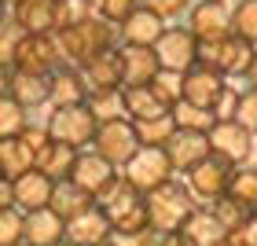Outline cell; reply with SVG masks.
<instances>
[{"label": "cell", "instance_id": "6da1fadb", "mask_svg": "<svg viewBox=\"0 0 257 246\" xmlns=\"http://www.w3.org/2000/svg\"><path fill=\"white\" fill-rule=\"evenodd\" d=\"M96 206L110 217V228L114 231H144V228H151L144 195L121 177V169L114 173V180L96 195Z\"/></svg>", "mask_w": 257, "mask_h": 246}, {"label": "cell", "instance_id": "7a4b0ae2", "mask_svg": "<svg viewBox=\"0 0 257 246\" xmlns=\"http://www.w3.org/2000/svg\"><path fill=\"white\" fill-rule=\"evenodd\" d=\"M55 33H59L63 59L74 63V66H85L92 55H99V52L114 48V44H121L118 41V26H110V22L99 19V15L77 22V26H70V30H55Z\"/></svg>", "mask_w": 257, "mask_h": 246}, {"label": "cell", "instance_id": "3957f363", "mask_svg": "<svg viewBox=\"0 0 257 246\" xmlns=\"http://www.w3.org/2000/svg\"><path fill=\"white\" fill-rule=\"evenodd\" d=\"M144 202H147V220H151V228H155L158 235H166V231H180V224L188 220V213L195 209V195L188 191V184L166 180L162 187L147 191Z\"/></svg>", "mask_w": 257, "mask_h": 246}, {"label": "cell", "instance_id": "277c9868", "mask_svg": "<svg viewBox=\"0 0 257 246\" xmlns=\"http://www.w3.org/2000/svg\"><path fill=\"white\" fill-rule=\"evenodd\" d=\"M253 55H257V44H250L246 37H239V33H228V37H220V41L198 44V63L213 66L217 74H224V77H246Z\"/></svg>", "mask_w": 257, "mask_h": 246}, {"label": "cell", "instance_id": "5b68a950", "mask_svg": "<svg viewBox=\"0 0 257 246\" xmlns=\"http://www.w3.org/2000/svg\"><path fill=\"white\" fill-rule=\"evenodd\" d=\"M96 114L88 110V103H63V107H52L48 114V133L52 140H59V144H70L77 151L92 147V140H96Z\"/></svg>", "mask_w": 257, "mask_h": 246}, {"label": "cell", "instance_id": "8992f818", "mask_svg": "<svg viewBox=\"0 0 257 246\" xmlns=\"http://www.w3.org/2000/svg\"><path fill=\"white\" fill-rule=\"evenodd\" d=\"M66 59L59 48V33H26L11 55V70H30V74H55Z\"/></svg>", "mask_w": 257, "mask_h": 246}, {"label": "cell", "instance_id": "52a82bcc", "mask_svg": "<svg viewBox=\"0 0 257 246\" xmlns=\"http://www.w3.org/2000/svg\"><path fill=\"white\" fill-rule=\"evenodd\" d=\"M173 173L177 169H173L166 147H140L121 166V177L133 184L140 195H147V191H155V187H162L166 180H173Z\"/></svg>", "mask_w": 257, "mask_h": 246}, {"label": "cell", "instance_id": "ba28073f", "mask_svg": "<svg viewBox=\"0 0 257 246\" xmlns=\"http://www.w3.org/2000/svg\"><path fill=\"white\" fill-rule=\"evenodd\" d=\"M92 151H99L103 158L110 162L114 169H121L128 158L140 151V136H136V125L128 118H114V121H103L96 129V140H92Z\"/></svg>", "mask_w": 257, "mask_h": 246}, {"label": "cell", "instance_id": "9c48e42d", "mask_svg": "<svg viewBox=\"0 0 257 246\" xmlns=\"http://www.w3.org/2000/svg\"><path fill=\"white\" fill-rule=\"evenodd\" d=\"M206 136H209V151L217 158L231 162V166H246L253 155V133L246 125H239L235 118H217Z\"/></svg>", "mask_w": 257, "mask_h": 246}, {"label": "cell", "instance_id": "30bf717a", "mask_svg": "<svg viewBox=\"0 0 257 246\" xmlns=\"http://www.w3.org/2000/svg\"><path fill=\"white\" fill-rule=\"evenodd\" d=\"M155 55L162 70H173V74H184L198 63V41L188 26H166L162 37L155 41Z\"/></svg>", "mask_w": 257, "mask_h": 246}, {"label": "cell", "instance_id": "8fae6325", "mask_svg": "<svg viewBox=\"0 0 257 246\" xmlns=\"http://www.w3.org/2000/svg\"><path fill=\"white\" fill-rule=\"evenodd\" d=\"M231 162L224 158H217V155H209L202 158L195 169H188L184 177H188V191L195 195V202H217L220 195H228V180H231Z\"/></svg>", "mask_w": 257, "mask_h": 246}, {"label": "cell", "instance_id": "7c38bea8", "mask_svg": "<svg viewBox=\"0 0 257 246\" xmlns=\"http://www.w3.org/2000/svg\"><path fill=\"white\" fill-rule=\"evenodd\" d=\"M188 30L195 33L198 44L228 37V33H231V11H228V4H220V0H195L191 11H188Z\"/></svg>", "mask_w": 257, "mask_h": 246}, {"label": "cell", "instance_id": "4fadbf2b", "mask_svg": "<svg viewBox=\"0 0 257 246\" xmlns=\"http://www.w3.org/2000/svg\"><path fill=\"white\" fill-rule=\"evenodd\" d=\"M224 88H228V77L217 74L206 63H195L191 70H184V99L188 103H198V107L213 110L217 99L224 96Z\"/></svg>", "mask_w": 257, "mask_h": 246}, {"label": "cell", "instance_id": "5bb4252c", "mask_svg": "<svg viewBox=\"0 0 257 246\" xmlns=\"http://www.w3.org/2000/svg\"><path fill=\"white\" fill-rule=\"evenodd\" d=\"M114 173H118V169H114L110 162L99 155V151L85 147V151H77V158H74V169H70V184H77L81 191H88L92 198H96L103 187L114 180Z\"/></svg>", "mask_w": 257, "mask_h": 246}, {"label": "cell", "instance_id": "9a60e30c", "mask_svg": "<svg viewBox=\"0 0 257 246\" xmlns=\"http://www.w3.org/2000/svg\"><path fill=\"white\" fill-rule=\"evenodd\" d=\"M166 26H169V22L162 19L158 11H151L147 4H140L133 15L118 26V41L121 44H140V48H155V41L162 37Z\"/></svg>", "mask_w": 257, "mask_h": 246}, {"label": "cell", "instance_id": "2e32d148", "mask_svg": "<svg viewBox=\"0 0 257 246\" xmlns=\"http://www.w3.org/2000/svg\"><path fill=\"white\" fill-rule=\"evenodd\" d=\"M110 235H114L110 217L103 213L99 206H92V209H85V213H77L74 220H66V231H63V239L74 242V246H99Z\"/></svg>", "mask_w": 257, "mask_h": 246}, {"label": "cell", "instance_id": "e0dca14e", "mask_svg": "<svg viewBox=\"0 0 257 246\" xmlns=\"http://www.w3.org/2000/svg\"><path fill=\"white\" fill-rule=\"evenodd\" d=\"M166 155H169V162H173V169H177V173H188V169H195L202 158H209L213 151H209V136H206V133H188V129H177L173 140L166 144Z\"/></svg>", "mask_w": 257, "mask_h": 246}, {"label": "cell", "instance_id": "ac0fdd59", "mask_svg": "<svg viewBox=\"0 0 257 246\" xmlns=\"http://www.w3.org/2000/svg\"><path fill=\"white\" fill-rule=\"evenodd\" d=\"M180 231L191 246H228V228L217 220V213L209 206H195L188 220L180 224Z\"/></svg>", "mask_w": 257, "mask_h": 246}, {"label": "cell", "instance_id": "d6986e66", "mask_svg": "<svg viewBox=\"0 0 257 246\" xmlns=\"http://www.w3.org/2000/svg\"><path fill=\"white\" fill-rule=\"evenodd\" d=\"M8 96H15L26 110L48 107V103H52V74H30V70H11Z\"/></svg>", "mask_w": 257, "mask_h": 246}, {"label": "cell", "instance_id": "ffe728a7", "mask_svg": "<svg viewBox=\"0 0 257 246\" xmlns=\"http://www.w3.org/2000/svg\"><path fill=\"white\" fill-rule=\"evenodd\" d=\"M52 191H55V180L48 177V173H41L37 166L15 177V206L22 209V213L48 206L52 202Z\"/></svg>", "mask_w": 257, "mask_h": 246}, {"label": "cell", "instance_id": "44dd1931", "mask_svg": "<svg viewBox=\"0 0 257 246\" xmlns=\"http://www.w3.org/2000/svg\"><path fill=\"white\" fill-rule=\"evenodd\" d=\"M158 70H162V66H158L155 48L121 44V88H125V85H151Z\"/></svg>", "mask_w": 257, "mask_h": 246}, {"label": "cell", "instance_id": "7402d4cb", "mask_svg": "<svg viewBox=\"0 0 257 246\" xmlns=\"http://www.w3.org/2000/svg\"><path fill=\"white\" fill-rule=\"evenodd\" d=\"M88 77L85 70L74 63H63L52 74V107H63V103H85L88 99Z\"/></svg>", "mask_w": 257, "mask_h": 246}, {"label": "cell", "instance_id": "603a6c76", "mask_svg": "<svg viewBox=\"0 0 257 246\" xmlns=\"http://www.w3.org/2000/svg\"><path fill=\"white\" fill-rule=\"evenodd\" d=\"M63 231H66V220L52 206H41V209L26 213V242L30 246H55L63 239Z\"/></svg>", "mask_w": 257, "mask_h": 246}, {"label": "cell", "instance_id": "cb8c5ba5", "mask_svg": "<svg viewBox=\"0 0 257 246\" xmlns=\"http://www.w3.org/2000/svg\"><path fill=\"white\" fill-rule=\"evenodd\" d=\"M11 19L26 33H52L55 30V0H15Z\"/></svg>", "mask_w": 257, "mask_h": 246}, {"label": "cell", "instance_id": "d4e9b609", "mask_svg": "<svg viewBox=\"0 0 257 246\" xmlns=\"http://www.w3.org/2000/svg\"><path fill=\"white\" fill-rule=\"evenodd\" d=\"M81 70H85V77H88L92 88H121V44L92 55Z\"/></svg>", "mask_w": 257, "mask_h": 246}, {"label": "cell", "instance_id": "484cf974", "mask_svg": "<svg viewBox=\"0 0 257 246\" xmlns=\"http://www.w3.org/2000/svg\"><path fill=\"white\" fill-rule=\"evenodd\" d=\"M121 96H125V118L128 121H147V118H158V114H169V107L155 96L151 85H125Z\"/></svg>", "mask_w": 257, "mask_h": 246}, {"label": "cell", "instance_id": "4316f807", "mask_svg": "<svg viewBox=\"0 0 257 246\" xmlns=\"http://www.w3.org/2000/svg\"><path fill=\"white\" fill-rule=\"evenodd\" d=\"M48 206H52L63 220H74L77 213H85V209L96 206V198H92L88 191H81L77 184H70V180H55V191H52V202H48Z\"/></svg>", "mask_w": 257, "mask_h": 246}, {"label": "cell", "instance_id": "83f0119b", "mask_svg": "<svg viewBox=\"0 0 257 246\" xmlns=\"http://www.w3.org/2000/svg\"><path fill=\"white\" fill-rule=\"evenodd\" d=\"M74 158H77V147H70V144H59V140H52L48 147L37 155V166L41 173H48L52 180H70V169H74Z\"/></svg>", "mask_w": 257, "mask_h": 246}, {"label": "cell", "instance_id": "f1b7e54d", "mask_svg": "<svg viewBox=\"0 0 257 246\" xmlns=\"http://www.w3.org/2000/svg\"><path fill=\"white\" fill-rule=\"evenodd\" d=\"M88 110L96 114V121H114V118H125V96L121 88H88Z\"/></svg>", "mask_w": 257, "mask_h": 246}, {"label": "cell", "instance_id": "f546056e", "mask_svg": "<svg viewBox=\"0 0 257 246\" xmlns=\"http://www.w3.org/2000/svg\"><path fill=\"white\" fill-rule=\"evenodd\" d=\"M136 125V136H140V147H166L173 133H177V121L173 114H158V118H147V121H133Z\"/></svg>", "mask_w": 257, "mask_h": 246}, {"label": "cell", "instance_id": "4dcf8cb0", "mask_svg": "<svg viewBox=\"0 0 257 246\" xmlns=\"http://www.w3.org/2000/svg\"><path fill=\"white\" fill-rule=\"evenodd\" d=\"M26 169H33V158H30L26 144H22L19 136H8V140H0V173L15 180L19 173H26Z\"/></svg>", "mask_w": 257, "mask_h": 246}, {"label": "cell", "instance_id": "1f68e13d", "mask_svg": "<svg viewBox=\"0 0 257 246\" xmlns=\"http://www.w3.org/2000/svg\"><path fill=\"white\" fill-rule=\"evenodd\" d=\"M169 114H173V121H177V129H188V133H209L213 121H217L213 110L198 107V103H188V99H180Z\"/></svg>", "mask_w": 257, "mask_h": 246}, {"label": "cell", "instance_id": "d6a6232c", "mask_svg": "<svg viewBox=\"0 0 257 246\" xmlns=\"http://www.w3.org/2000/svg\"><path fill=\"white\" fill-rule=\"evenodd\" d=\"M228 195L257 213V166H235V169H231Z\"/></svg>", "mask_w": 257, "mask_h": 246}, {"label": "cell", "instance_id": "836d02e7", "mask_svg": "<svg viewBox=\"0 0 257 246\" xmlns=\"http://www.w3.org/2000/svg\"><path fill=\"white\" fill-rule=\"evenodd\" d=\"M26 125H30V110L15 96H0V140L19 136Z\"/></svg>", "mask_w": 257, "mask_h": 246}, {"label": "cell", "instance_id": "e575fe53", "mask_svg": "<svg viewBox=\"0 0 257 246\" xmlns=\"http://www.w3.org/2000/svg\"><path fill=\"white\" fill-rule=\"evenodd\" d=\"M26 242V213L19 206L0 209V246H22Z\"/></svg>", "mask_w": 257, "mask_h": 246}, {"label": "cell", "instance_id": "d590c367", "mask_svg": "<svg viewBox=\"0 0 257 246\" xmlns=\"http://www.w3.org/2000/svg\"><path fill=\"white\" fill-rule=\"evenodd\" d=\"M151 88H155V96H158V99L173 110V107H177V103L184 99V74H173V70H158L155 81H151Z\"/></svg>", "mask_w": 257, "mask_h": 246}, {"label": "cell", "instance_id": "8d00e7d4", "mask_svg": "<svg viewBox=\"0 0 257 246\" xmlns=\"http://www.w3.org/2000/svg\"><path fill=\"white\" fill-rule=\"evenodd\" d=\"M92 15V0H55V30H70Z\"/></svg>", "mask_w": 257, "mask_h": 246}, {"label": "cell", "instance_id": "74e56055", "mask_svg": "<svg viewBox=\"0 0 257 246\" xmlns=\"http://www.w3.org/2000/svg\"><path fill=\"white\" fill-rule=\"evenodd\" d=\"M231 33H239L250 44H257V0H239L231 8Z\"/></svg>", "mask_w": 257, "mask_h": 246}, {"label": "cell", "instance_id": "f35d334b", "mask_svg": "<svg viewBox=\"0 0 257 246\" xmlns=\"http://www.w3.org/2000/svg\"><path fill=\"white\" fill-rule=\"evenodd\" d=\"M209 209L217 213V220H220V224H224L228 231H235V228L242 224V220H246V217L253 213V209H246L242 202H235L231 195H220L217 202H209Z\"/></svg>", "mask_w": 257, "mask_h": 246}, {"label": "cell", "instance_id": "ab89813d", "mask_svg": "<svg viewBox=\"0 0 257 246\" xmlns=\"http://www.w3.org/2000/svg\"><path fill=\"white\" fill-rule=\"evenodd\" d=\"M136 8H140V0H92V11L99 19H107L110 26H121Z\"/></svg>", "mask_w": 257, "mask_h": 246}, {"label": "cell", "instance_id": "60d3db41", "mask_svg": "<svg viewBox=\"0 0 257 246\" xmlns=\"http://www.w3.org/2000/svg\"><path fill=\"white\" fill-rule=\"evenodd\" d=\"M235 121L239 125H246L250 133L257 136V88L253 85H246L239 92V103H235Z\"/></svg>", "mask_w": 257, "mask_h": 246}, {"label": "cell", "instance_id": "b9f144b4", "mask_svg": "<svg viewBox=\"0 0 257 246\" xmlns=\"http://www.w3.org/2000/svg\"><path fill=\"white\" fill-rule=\"evenodd\" d=\"M22 37H26V30H22L15 19L0 22V59H4V63H11V55H15V48H19Z\"/></svg>", "mask_w": 257, "mask_h": 246}, {"label": "cell", "instance_id": "7bdbcfd3", "mask_svg": "<svg viewBox=\"0 0 257 246\" xmlns=\"http://www.w3.org/2000/svg\"><path fill=\"white\" fill-rule=\"evenodd\" d=\"M19 140H22V144H26V151H30V158L33 162H37V155H41V151L44 147H48L52 144V133H48V125H26V129H22V133H19Z\"/></svg>", "mask_w": 257, "mask_h": 246}, {"label": "cell", "instance_id": "ee69618b", "mask_svg": "<svg viewBox=\"0 0 257 246\" xmlns=\"http://www.w3.org/2000/svg\"><path fill=\"white\" fill-rule=\"evenodd\" d=\"M140 4H147L151 11H158L166 22H173V19H180V15H188L191 11V4L195 0H140Z\"/></svg>", "mask_w": 257, "mask_h": 246}, {"label": "cell", "instance_id": "f6af8a7d", "mask_svg": "<svg viewBox=\"0 0 257 246\" xmlns=\"http://www.w3.org/2000/svg\"><path fill=\"white\" fill-rule=\"evenodd\" d=\"M110 242L114 246H155L158 242V231L155 228H144V231H114Z\"/></svg>", "mask_w": 257, "mask_h": 246}, {"label": "cell", "instance_id": "bcb514c9", "mask_svg": "<svg viewBox=\"0 0 257 246\" xmlns=\"http://www.w3.org/2000/svg\"><path fill=\"white\" fill-rule=\"evenodd\" d=\"M228 246H257V213H250L235 231H228Z\"/></svg>", "mask_w": 257, "mask_h": 246}, {"label": "cell", "instance_id": "7dc6e473", "mask_svg": "<svg viewBox=\"0 0 257 246\" xmlns=\"http://www.w3.org/2000/svg\"><path fill=\"white\" fill-rule=\"evenodd\" d=\"M235 103H239V88H224V96L217 99V107H213V114L217 118H235Z\"/></svg>", "mask_w": 257, "mask_h": 246}, {"label": "cell", "instance_id": "c3c4849f", "mask_svg": "<svg viewBox=\"0 0 257 246\" xmlns=\"http://www.w3.org/2000/svg\"><path fill=\"white\" fill-rule=\"evenodd\" d=\"M8 206H15V180L0 173V209H8Z\"/></svg>", "mask_w": 257, "mask_h": 246}, {"label": "cell", "instance_id": "681fc988", "mask_svg": "<svg viewBox=\"0 0 257 246\" xmlns=\"http://www.w3.org/2000/svg\"><path fill=\"white\" fill-rule=\"evenodd\" d=\"M155 246H191V242L184 239V231H166V235H158Z\"/></svg>", "mask_w": 257, "mask_h": 246}, {"label": "cell", "instance_id": "f907efd6", "mask_svg": "<svg viewBox=\"0 0 257 246\" xmlns=\"http://www.w3.org/2000/svg\"><path fill=\"white\" fill-rule=\"evenodd\" d=\"M8 85H11V63L0 59V96H8Z\"/></svg>", "mask_w": 257, "mask_h": 246}, {"label": "cell", "instance_id": "816d5d0a", "mask_svg": "<svg viewBox=\"0 0 257 246\" xmlns=\"http://www.w3.org/2000/svg\"><path fill=\"white\" fill-rule=\"evenodd\" d=\"M246 81L257 88V55H253V63H250V70H246Z\"/></svg>", "mask_w": 257, "mask_h": 246}, {"label": "cell", "instance_id": "f5cc1de1", "mask_svg": "<svg viewBox=\"0 0 257 246\" xmlns=\"http://www.w3.org/2000/svg\"><path fill=\"white\" fill-rule=\"evenodd\" d=\"M8 19V0H0V22Z\"/></svg>", "mask_w": 257, "mask_h": 246}, {"label": "cell", "instance_id": "db71d44e", "mask_svg": "<svg viewBox=\"0 0 257 246\" xmlns=\"http://www.w3.org/2000/svg\"><path fill=\"white\" fill-rule=\"evenodd\" d=\"M55 246H74V242H66V239H59V242H55Z\"/></svg>", "mask_w": 257, "mask_h": 246}, {"label": "cell", "instance_id": "11a10c76", "mask_svg": "<svg viewBox=\"0 0 257 246\" xmlns=\"http://www.w3.org/2000/svg\"><path fill=\"white\" fill-rule=\"evenodd\" d=\"M99 246H114V242H110V239H107V242H99Z\"/></svg>", "mask_w": 257, "mask_h": 246}, {"label": "cell", "instance_id": "9f6ffc18", "mask_svg": "<svg viewBox=\"0 0 257 246\" xmlns=\"http://www.w3.org/2000/svg\"><path fill=\"white\" fill-rule=\"evenodd\" d=\"M220 4H228V0H220Z\"/></svg>", "mask_w": 257, "mask_h": 246}, {"label": "cell", "instance_id": "6f0895ef", "mask_svg": "<svg viewBox=\"0 0 257 246\" xmlns=\"http://www.w3.org/2000/svg\"><path fill=\"white\" fill-rule=\"evenodd\" d=\"M8 4H15V0H8Z\"/></svg>", "mask_w": 257, "mask_h": 246}, {"label": "cell", "instance_id": "680465c9", "mask_svg": "<svg viewBox=\"0 0 257 246\" xmlns=\"http://www.w3.org/2000/svg\"><path fill=\"white\" fill-rule=\"evenodd\" d=\"M22 246H30V242H22Z\"/></svg>", "mask_w": 257, "mask_h": 246}]
</instances>
